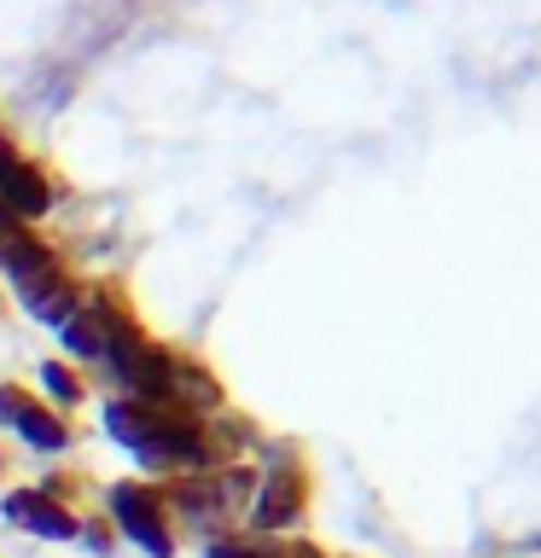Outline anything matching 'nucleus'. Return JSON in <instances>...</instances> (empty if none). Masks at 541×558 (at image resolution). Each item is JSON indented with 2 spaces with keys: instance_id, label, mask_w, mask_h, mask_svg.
Here are the masks:
<instances>
[{
  "instance_id": "obj_1",
  "label": "nucleus",
  "mask_w": 541,
  "mask_h": 558,
  "mask_svg": "<svg viewBox=\"0 0 541 558\" xmlns=\"http://www.w3.org/2000/svg\"><path fill=\"white\" fill-rule=\"evenodd\" d=\"M0 268L12 274L17 296H24V303L41 314V320L59 326V320H70V314H76V291H70L59 256H52L35 233H12L7 251H0Z\"/></svg>"
},
{
  "instance_id": "obj_2",
  "label": "nucleus",
  "mask_w": 541,
  "mask_h": 558,
  "mask_svg": "<svg viewBox=\"0 0 541 558\" xmlns=\"http://www.w3.org/2000/svg\"><path fill=\"white\" fill-rule=\"evenodd\" d=\"M111 518L122 523V535L152 558H175V530H169V500L152 483H111Z\"/></svg>"
},
{
  "instance_id": "obj_3",
  "label": "nucleus",
  "mask_w": 541,
  "mask_h": 558,
  "mask_svg": "<svg viewBox=\"0 0 541 558\" xmlns=\"http://www.w3.org/2000/svg\"><path fill=\"white\" fill-rule=\"evenodd\" d=\"M303 512H309V471H303V460L268 465V477L256 483V500H251V523L262 535H274V530H291Z\"/></svg>"
},
{
  "instance_id": "obj_4",
  "label": "nucleus",
  "mask_w": 541,
  "mask_h": 558,
  "mask_svg": "<svg viewBox=\"0 0 541 558\" xmlns=\"http://www.w3.org/2000/svg\"><path fill=\"white\" fill-rule=\"evenodd\" d=\"M0 425H12L29 448H41V453L70 448V425L52 408H41V401H29L17 384H0Z\"/></svg>"
},
{
  "instance_id": "obj_5",
  "label": "nucleus",
  "mask_w": 541,
  "mask_h": 558,
  "mask_svg": "<svg viewBox=\"0 0 541 558\" xmlns=\"http://www.w3.org/2000/svg\"><path fill=\"white\" fill-rule=\"evenodd\" d=\"M0 204L17 209V216H47L52 209V186H47V174L24 163L7 140H0Z\"/></svg>"
},
{
  "instance_id": "obj_6",
  "label": "nucleus",
  "mask_w": 541,
  "mask_h": 558,
  "mask_svg": "<svg viewBox=\"0 0 541 558\" xmlns=\"http://www.w3.org/2000/svg\"><path fill=\"white\" fill-rule=\"evenodd\" d=\"M7 518L35 530V535H47V541H70L82 530V518L64 500H52L47 488H17V495H7Z\"/></svg>"
},
{
  "instance_id": "obj_7",
  "label": "nucleus",
  "mask_w": 541,
  "mask_h": 558,
  "mask_svg": "<svg viewBox=\"0 0 541 558\" xmlns=\"http://www.w3.org/2000/svg\"><path fill=\"white\" fill-rule=\"evenodd\" d=\"M41 378H47V396H52V401H64V408H70V401H82V378L70 373V366L47 361V366H41Z\"/></svg>"
},
{
  "instance_id": "obj_8",
  "label": "nucleus",
  "mask_w": 541,
  "mask_h": 558,
  "mask_svg": "<svg viewBox=\"0 0 541 558\" xmlns=\"http://www.w3.org/2000/svg\"><path fill=\"white\" fill-rule=\"evenodd\" d=\"M76 535H87V547H94V553H111V530H105V523H82Z\"/></svg>"
}]
</instances>
